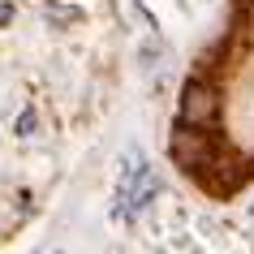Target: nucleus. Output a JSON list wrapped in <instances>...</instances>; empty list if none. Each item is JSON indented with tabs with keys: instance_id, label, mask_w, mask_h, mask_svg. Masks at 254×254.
<instances>
[{
	"instance_id": "1",
	"label": "nucleus",
	"mask_w": 254,
	"mask_h": 254,
	"mask_svg": "<svg viewBox=\"0 0 254 254\" xmlns=\"http://www.w3.org/2000/svg\"><path fill=\"white\" fill-rule=\"evenodd\" d=\"M39 121H35V112H22V121H17V134H30Z\"/></svg>"
},
{
	"instance_id": "2",
	"label": "nucleus",
	"mask_w": 254,
	"mask_h": 254,
	"mask_svg": "<svg viewBox=\"0 0 254 254\" xmlns=\"http://www.w3.org/2000/svg\"><path fill=\"white\" fill-rule=\"evenodd\" d=\"M9 17H13V9H9V4H0V22H9Z\"/></svg>"
}]
</instances>
